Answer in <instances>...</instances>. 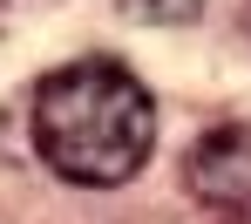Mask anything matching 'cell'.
<instances>
[{
	"mask_svg": "<svg viewBox=\"0 0 251 224\" xmlns=\"http://www.w3.org/2000/svg\"><path fill=\"white\" fill-rule=\"evenodd\" d=\"M156 102L109 54H82L34 89V149L54 177L82 190H116L150 163Z\"/></svg>",
	"mask_w": 251,
	"mask_h": 224,
	"instance_id": "1",
	"label": "cell"
},
{
	"mask_svg": "<svg viewBox=\"0 0 251 224\" xmlns=\"http://www.w3.org/2000/svg\"><path fill=\"white\" fill-rule=\"evenodd\" d=\"M190 197L210 211H251V123H217L197 136L190 163H183Z\"/></svg>",
	"mask_w": 251,
	"mask_h": 224,
	"instance_id": "2",
	"label": "cell"
},
{
	"mask_svg": "<svg viewBox=\"0 0 251 224\" xmlns=\"http://www.w3.org/2000/svg\"><path fill=\"white\" fill-rule=\"evenodd\" d=\"M197 7L204 0H123V14L143 27H183V21H197Z\"/></svg>",
	"mask_w": 251,
	"mask_h": 224,
	"instance_id": "3",
	"label": "cell"
}]
</instances>
